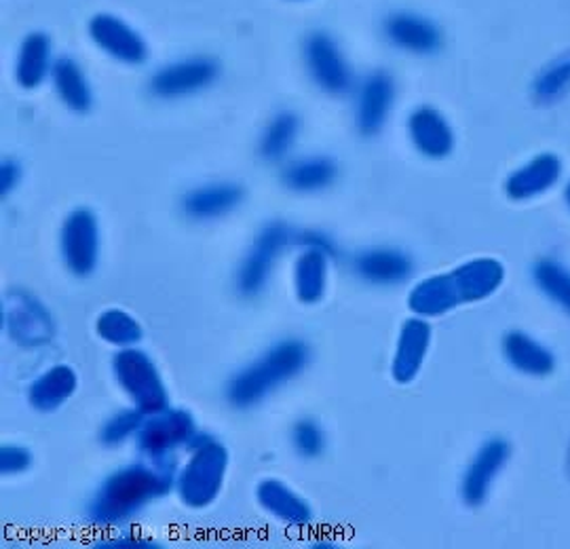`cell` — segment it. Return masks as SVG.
Listing matches in <instances>:
<instances>
[{"mask_svg":"<svg viewBox=\"0 0 570 549\" xmlns=\"http://www.w3.org/2000/svg\"><path fill=\"white\" fill-rule=\"evenodd\" d=\"M178 480L176 457L148 459L112 471L87 506V520L96 527H119L144 508L164 499Z\"/></svg>","mask_w":570,"mask_h":549,"instance_id":"obj_1","label":"cell"},{"mask_svg":"<svg viewBox=\"0 0 570 549\" xmlns=\"http://www.w3.org/2000/svg\"><path fill=\"white\" fill-rule=\"evenodd\" d=\"M503 282L505 266L497 258H473L419 282L407 294V306L419 317H440L452 308L487 301Z\"/></svg>","mask_w":570,"mask_h":549,"instance_id":"obj_2","label":"cell"},{"mask_svg":"<svg viewBox=\"0 0 570 549\" xmlns=\"http://www.w3.org/2000/svg\"><path fill=\"white\" fill-rule=\"evenodd\" d=\"M308 362L311 349L305 341L284 339L230 376L225 389L226 402L237 410L258 406L279 386L301 376Z\"/></svg>","mask_w":570,"mask_h":549,"instance_id":"obj_3","label":"cell"},{"mask_svg":"<svg viewBox=\"0 0 570 549\" xmlns=\"http://www.w3.org/2000/svg\"><path fill=\"white\" fill-rule=\"evenodd\" d=\"M190 457L178 471V494L190 509L209 508L225 484L228 450L223 442L207 433H197L190 442Z\"/></svg>","mask_w":570,"mask_h":549,"instance_id":"obj_4","label":"cell"},{"mask_svg":"<svg viewBox=\"0 0 570 549\" xmlns=\"http://www.w3.org/2000/svg\"><path fill=\"white\" fill-rule=\"evenodd\" d=\"M115 379L131 404L144 414H155L169 408V393L157 364L136 346L119 349L112 360Z\"/></svg>","mask_w":570,"mask_h":549,"instance_id":"obj_5","label":"cell"},{"mask_svg":"<svg viewBox=\"0 0 570 549\" xmlns=\"http://www.w3.org/2000/svg\"><path fill=\"white\" fill-rule=\"evenodd\" d=\"M289 242L292 233L284 223H268L261 228L235 273V290L242 298L252 301L265 292Z\"/></svg>","mask_w":570,"mask_h":549,"instance_id":"obj_6","label":"cell"},{"mask_svg":"<svg viewBox=\"0 0 570 549\" xmlns=\"http://www.w3.org/2000/svg\"><path fill=\"white\" fill-rule=\"evenodd\" d=\"M2 324L7 336L23 349L49 345L56 334V324L47 306L26 290H11L4 296Z\"/></svg>","mask_w":570,"mask_h":549,"instance_id":"obj_7","label":"cell"},{"mask_svg":"<svg viewBox=\"0 0 570 549\" xmlns=\"http://www.w3.org/2000/svg\"><path fill=\"white\" fill-rule=\"evenodd\" d=\"M197 433V423L188 410L165 408L144 419L136 442L146 459H167L178 448L190 447Z\"/></svg>","mask_w":570,"mask_h":549,"instance_id":"obj_8","label":"cell"},{"mask_svg":"<svg viewBox=\"0 0 570 549\" xmlns=\"http://www.w3.org/2000/svg\"><path fill=\"white\" fill-rule=\"evenodd\" d=\"M63 265L77 277H89L100 263V224L91 209L79 207L63 220L60 235Z\"/></svg>","mask_w":570,"mask_h":549,"instance_id":"obj_9","label":"cell"},{"mask_svg":"<svg viewBox=\"0 0 570 549\" xmlns=\"http://www.w3.org/2000/svg\"><path fill=\"white\" fill-rule=\"evenodd\" d=\"M510 459V442L503 438H490L475 450L461 478V499L468 508H480L489 501L490 490Z\"/></svg>","mask_w":570,"mask_h":549,"instance_id":"obj_10","label":"cell"},{"mask_svg":"<svg viewBox=\"0 0 570 549\" xmlns=\"http://www.w3.org/2000/svg\"><path fill=\"white\" fill-rule=\"evenodd\" d=\"M351 271L364 284L395 287L406 284L414 273L412 256L397 247H370L351 258Z\"/></svg>","mask_w":570,"mask_h":549,"instance_id":"obj_11","label":"cell"},{"mask_svg":"<svg viewBox=\"0 0 570 549\" xmlns=\"http://www.w3.org/2000/svg\"><path fill=\"white\" fill-rule=\"evenodd\" d=\"M218 72H220L218 63L209 58L176 61L165 66L153 77L150 89L157 98L176 100V98L204 91L205 87H209L218 79Z\"/></svg>","mask_w":570,"mask_h":549,"instance_id":"obj_12","label":"cell"},{"mask_svg":"<svg viewBox=\"0 0 570 549\" xmlns=\"http://www.w3.org/2000/svg\"><path fill=\"white\" fill-rule=\"evenodd\" d=\"M305 58L313 81L317 82L324 91L341 96L351 89L353 75L346 66L343 53L338 51V45L327 35L315 32L313 37H308Z\"/></svg>","mask_w":570,"mask_h":549,"instance_id":"obj_13","label":"cell"},{"mask_svg":"<svg viewBox=\"0 0 570 549\" xmlns=\"http://www.w3.org/2000/svg\"><path fill=\"white\" fill-rule=\"evenodd\" d=\"M431 339L433 330L425 317L416 315L404 322L391 362V374L395 383L407 385L421 374L431 349Z\"/></svg>","mask_w":570,"mask_h":549,"instance_id":"obj_14","label":"cell"},{"mask_svg":"<svg viewBox=\"0 0 570 549\" xmlns=\"http://www.w3.org/2000/svg\"><path fill=\"white\" fill-rule=\"evenodd\" d=\"M407 136L428 159H446L454 150V131L446 117L433 106H419L407 117Z\"/></svg>","mask_w":570,"mask_h":549,"instance_id":"obj_15","label":"cell"},{"mask_svg":"<svg viewBox=\"0 0 570 549\" xmlns=\"http://www.w3.org/2000/svg\"><path fill=\"white\" fill-rule=\"evenodd\" d=\"M562 161L553 153H541L529 164L513 169L505 180V193L513 202H530L551 190L562 178Z\"/></svg>","mask_w":570,"mask_h":549,"instance_id":"obj_16","label":"cell"},{"mask_svg":"<svg viewBox=\"0 0 570 549\" xmlns=\"http://www.w3.org/2000/svg\"><path fill=\"white\" fill-rule=\"evenodd\" d=\"M395 104V82L387 72L370 75L360 94L355 106V122L364 136H376L393 110Z\"/></svg>","mask_w":570,"mask_h":549,"instance_id":"obj_17","label":"cell"},{"mask_svg":"<svg viewBox=\"0 0 570 549\" xmlns=\"http://www.w3.org/2000/svg\"><path fill=\"white\" fill-rule=\"evenodd\" d=\"M89 35L108 56L125 63H142L148 58V47L142 37L115 16H96L89 23Z\"/></svg>","mask_w":570,"mask_h":549,"instance_id":"obj_18","label":"cell"},{"mask_svg":"<svg viewBox=\"0 0 570 549\" xmlns=\"http://www.w3.org/2000/svg\"><path fill=\"white\" fill-rule=\"evenodd\" d=\"M242 202H244V188L239 184H205L186 193L183 209L188 218L207 223L230 214L233 209L239 207Z\"/></svg>","mask_w":570,"mask_h":549,"instance_id":"obj_19","label":"cell"},{"mask_svg":"<svg viewBox=\"0 0 570 549\" xmlns=\"http://www.w3.org/2000/svg\"><path fill=\"white\" fill-rule=\"evenodd\" d=\"M258 506L275 516L287 527L303 529L313 522V509L296 490L289 489L282 480L266 478L256 489Z\"/></svg>","mask_w":570,"mask_h":549,"instance_id":"obj_20","label":"cell"},{"mask_svg":"<svg viewBox=\"0 0 570 549\" xmlns=\"http://www.w3.org/2000/svg\"><path fill=\"white\" fill-rule=\"evenodd\" d=\"M503 357L515 372L527 376H550L556 370V355L550 346L520 330L503 339Z\"/></svg>","mask_w":570,"mask_h":549,"instance_id":"obj_21","label":"cell"},{"mask_svg":"<svg viewBox=\"0 0 570 549\" xmlns=\"http://www.w3.org/2000/svg\"><path fill=\"white\" fill-rule=\"evenodd\" d=\"M79 379L70 366H51L28 389V402L39 412H56L63 406L77 391Z\"/></svg>","mask_w":570,"mask_h":549,"instance_id":"obj_22","label":"cell"},{"mask_svg":"<svg viewBox=\"0 0 570 549\" xmlns=\"http://www.w3.org/2000/svg\"><path fill=\"white\" fill-rule=\"evenodd\" d=\"M332 258L317 249H303L294 265V294L303 305H317L324 301L330 280Z\"/></svg>","mask_w":570,"mask_h":549,"instance_id":"obj_23","label":"cell"},{"mask_svg":"<svg viewBox=\"0 0 570 549\" xmlns=\"http://www.w3.org/2000/svg\"><path fill=\"white\" fill-rule=\"evenodd\" d=\"M387 35L397 47L414 53H433L442 45V35L431 21L410 13L389 18Z\"/></svg>","mask_w":570,"mask_h":549,"instance_id":"obj_24","label":"cell"},{"mask_svg":"<svg viewBox=\"0 0 570 549\" xmlns=\"http://www.w3.org/2000/svg\"><path fill=\"white\" fill-rule=\"evenodd\" d=\"M53 87L61 102L75 112H87L94 106L91 87L82 75L81 66L70 58H60L51 70Z\"/></svg>","mask_w":570,"mask_h":549,"instance_id":"obj_25","label":"cell"},{"mask_svg":"<svg viewBox=\"0 0 570 549\" xmlns=\"http://www.w3.org/2000/svg\"><path fill=\"white\" fill-rule=\"evenodd\" d=\"M338 167L330 157H306L287 165L282 174L284 184L296 193H317L336 180Z\"/></svg>","mask_w":570,"mask_h":549,"instance_id":"obj_26","label":"cell"},{"mask_svg":"<svg viewBox=\"0 0 570 549\" xmlns=\"http://www.w3.org/2000/svg\"><path fill=\"white\" fill-rule=\"evenodd\" d=\"M49 39L41 32H35L21 42L20 58L16 66V79L21 87L37 89L47 79L49 70H53L49 68Z\"/></svg>","mask_w":570,"mask_h":549,"instance_id":"obj_27","label":"cell"},{"mask_svg":"<svg viewBox=\"0 0 570 549\" xmlns=\"http://www.w3.org/2000/svg\"><path fill=\"white\" fill-rule=\"evenodd\" d=\"M96 332L104 343L119 349L140 345L144 339L140 322L122 308H106L96 322Z\"/></svg>","mask_w":570,"mask_h":549,"instance_id":"obj_28","label":"cell"},{"mask_svg":"<svg viewBox=\"0 0 570 549\" xmlns=\"http://www.w3.org/2000/svg\"><path fill=\"white\" fill-rule=\"evenodd\" d=\"M532 282L539 292L570 315V268L553 258H543L532 268Z\"/></svg>","mask_w":570,"mask_h":549,"instance_id":"obj_29","label":"cell"},{"mask_svg":"<svg viewBox=\"0 0 570 549\" xmlns=\"http://www.w3.org/2000/svg\"><path fill=\"white\" fill-rule=\"evenodd\" d=\"M298 134H301V119L294 112L277 115L273 121L268 122L263 134L261 155L266 161H282L292 150Z\"/></svg>","mask_w":570,"mask_h":549,"instance_id":"obj_30","label":"cell"},{"mask_svg":"<svg viewBox=\"0 0 570 549\" xmlns=\"http://www.w3.org/2000/svg\"><path fill=\"white\" fill-rule=\"evenodd\" d=\"M532 94L539 102H560L570 94V53L551 61L537 77Z\"/></svg>","mask_w":570,"mask_h":549,"instance_id":"obj_31","label":"cell"},{"mask_svg":"<svg viewBox=\"0 0 570 549\" xmlns=\"http://www.w3.org/2000/svg\"><path fill=\"white\" fill-rule=\"evenodd\" d=\"M144 419H146V414L142 410H138L136 406L122 408L104 421L102 429H100V442L108 448L121 447L131 435H138Z\"/></svg>","mask_w":570,"mask_h":549,"instance_id":"obj_32","label":"cell"},{"mask_svg":"<svg viewBox=\"0 0 570 549\" xmlns=\"http://www.w3.org/2000/svg\"><path fill=\"white\" fill-rule=\"evenodd\" d=\"M289 442L298 457L317 459L326 452L327 435L324 428L315 419H301L289 431Z\"/></svg>","mask_w":570,"mask_h":549,"instance_id":"obj_33","label":"cell"},{"mask_svg":"<svg viewBox=\"0 0 570 549\" xmlns=\"http://www.w3.org/2000/svg\"><path fill=\"white\" fill-rule=\"evenodd\" d=\"M32 468V452L21 444H4L0 448L2 476H20Z\"/></svg>","mask_w":570,"mask_h":549,"instance_id":"obj_34","label":"cell"},{"mask_svg":"<svg viewBox=\"0 0 570 549\" xmlns=\"http://www.w3.org/2000/svg\"><path fill=\"white\" fill-rule=\"evenodd\" d=\"M96 548L100 549H161L153 537H144L138 532H125L115 537H104L96 541Z\"/></svg>","mask_w":570,"mask_h":549,"instance_id":"obj_35","label":"cell"},{"mask_svg":"<svg viewBox=\"0 0 570 549\" xmlns=\"http://www.w3.org/2000/svg\"><path fill=\"white\" fill-rule=\"evenodd\" d=\"M298 244L303 245V249H317L332 261L338 256V245L324 231H305L303 235H298Z\"/></svg>","mask_w":570,"mask_h":549,"instance_id":"obj_36","label":"cell"},{"mask_svg":"<svg viewBox=\"0 0 570 549\" xmlns=\"http://www.w3.org/2000/svg\"><path fill=\"white\" fill-rule=\"evenodd\" d=\"M21 180V167L18 161H2L0 165V186H2V195L7 197Z\"/></svg>","mask_w":570,"mask_h":549,"instance_id":"obj_37","label":"cell"},{"mask_svg":"<svg viewBox=\"0 0 570 549\" xmlns=\"http://www.w3.org/2000/svg\"><path fill=\"white\" fill-rule=\"evenodd\" d=\"M313 548H315V549H334V548H336V546H334V543H332V541H320V543H315V546H313Z\"/></svg>","mask_w":570,"mask_h":549,"instance_id":"obj_38","label":"cell"},{"mask_svg":"<svg viewBox=\"0 0 570 549\" xmlns=\"http://www.w3.org/2000/svg\"><path fill=\"white\" fill-rule=\"evenodd\" d=\"M567 202H569L570 205V184L567 186Z\"/></svg>","mask_w":570,"mask_h":549,"instance_id":"obj_39","label":"cell"},{"mask_svg":"<svg viewBox=\"0 0 570 549\" xmlns=\"http://www.w3.org/2000/svg\"><path fill=\"white\" fill-rule=\"evenodd\" d=\"M569 471H570V450H569Z\"/></svg>","mask_w":570,"mask_h":549,"instance_id":"obj_40","label":"cell"}]
</instances>
